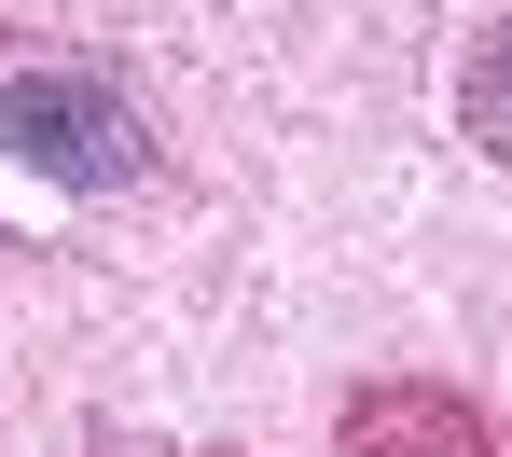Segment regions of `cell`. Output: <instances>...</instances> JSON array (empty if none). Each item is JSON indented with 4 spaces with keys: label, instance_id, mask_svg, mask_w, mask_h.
<instances>
[{
    "label": "cell",
    "instance_id": "cell-1",
    "mask_svg": "<svg viewBox=\"0 0 512 457\" xmlns=\"http://www.w3.org/2000/svg\"><path fill=\"white\" fill-rule=\"evenodd\" d=\"M0 153L42 167L56 194H125L153 167L139 97L111 84L97 56H56V42H0Z\"/></svg>",
    "mask_w": 512,
    "mask_h": 457
},
{
    "label": "cell",
    "instance_id": "cell-2",
    "mask_svg": "<svg viewBox=\"0 0 512 457\" xmlns=\"http://www.w3.org/2000/svg\"><path fill=\"white\" fill-rule=\"evenodd\" d=\"M457 125H471V153H512V14L457 56Z\"/></svg>",
    "mask_w": 512,
    "mask_h": 457
}]
</instances>
